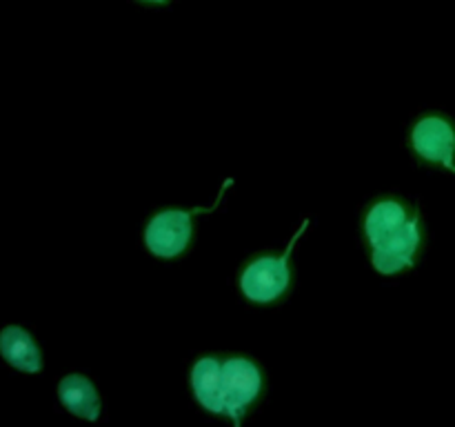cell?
Listing matches in <instances>:
<instances>
[{
  "mask_svg": "<svg viewBox=\"0 0 455 427\" xmlns=\"http://www.w3.org/2000/svg\"><path fill=\"white\" fill-rule=\"evenodd\" d=\"M0 359L16 372L38 376L44 369V351L34 332L18 323L0 329Z\"/></svg>",
  "mask_w": 455,
  "mask_h": 427,
  "instance_id": "obj_7",
  "label": "cell"
},
{
  "mask_svg": "<svg viewBox=\"0 0 455 427\" xmlns=\"http://www.w3.org/2000/svg\"><path fill=\"white\" fill-rule=\"evenodd\" d=\"M132 4H138V7L145 9H167L172 4H176L178 0H129Z\"/></svg>",
  "mask_w": 455,
  "mask_h": 427,
  "instance_id": "obj_8",
  "label": "cell"
},
{
  "mask_svg": "<svg viewBox=\"0 0 455 427\" xmlns=\"http://www.w3.org/2000/svg\"><path fill=\"white\" fill-rule=\"evenodd\" d=\"M360 240L376 274L403 278L422 262L429 230L420 203L398 191H385L360 207Z\"/></svg>",
  "mask_w": 455,
  "mask_h": 427,
  "instance_id": "obj_2",
  "label": "cell"
},
{
  "mask_svg": "<svg viewBox=\"0 0 455 427\" xmlns=\"http://www.w3.org/2000/svg\"><path fill=\"white\" fill-rule=\"evenodd\" d=\"M404 149L420 167H438L455 176V118L443 109H422L409 120Z\"/></svg>",
  "mask_w": 455,
  "mask_h": 427,
  "instance_id": "obj_5",
  "label": "cell"
},
{
  "mask_svg": "<svg viewBox=\"0 0 455 427\" xmlns=\"http://www.w3.org/2000/svg\"><path fill=\"white\" fill-rule=\"evenodd\" d=\"M187 387L200 412L243 427L265 405L269 376L247 351H200L187 369Z\"/></svg>",
  "mask_w": 455,
  "mask_h": 427,
  "instance_id": "obj_1",
  "label": "cell"
},
{
  "mask_svg": "<svg viewBox=\"0 0 455 427\" xmlns=\"http://www.w3.org/2000/svg\"><path fill=\"white\" fill-rule=\"evenodd\" d=\"M234 187V178H225L209 205H196V207H158L147 216L142 225V247L149 256L158 261H180L194 249L198 238V221L203 216L218 212L225 203L227 191Z\"/></svg>",
  "mask_w": 455,
  "mask_h": 427,
  "instance_id": "obj_4",
  "label": "cell"
},
{
  "mask_svg": "<svg viewBox=\"0 0 455 427\" xmlns=\"http://www.w3.org/2000/svg\"><path fill=\"white\" fill-rule=\"evenodd\" d=\"M311 230V216L302 218L283 249H260L244 258L235 270V292L251 307H278L289 301L296 289L293 256L302 238Z\"/></svg>",
  "mask_w": 455,
  "mask_h": 427,
  "instance_id": "obj_3",
  "label": "cell"
},
{
  "mask_svg": "<svg viewBox=\"0 0 455 427\" xmlns=\"http://www.w3.org/2000/svg\"><path fill=\"white\" fill-rule=\"evenodd\" d=\"M56 399L71 416L87 423L105 421V399L96 381L84 372H67L56 385Z\"/></svg>",
  "mask_w": 455,
  "mask_h": 427,
  "instance_id": "obj_6",
  "label": "cell"
}]
</instances>
